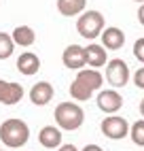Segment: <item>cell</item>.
<instances>
[{
	"mask_svg": "<svg viewBox=\"0 0 144 151\" xmlns=\"http://www.w3.org/2000/svg\"><path fill=\"white\" fill-rule=\"evenodd\" d=\"M102 83H104V77L98 73V68H81L76 79L70 85V96L78 102L89 100L91 94L102 87Z\"/></svg>",
	"mask_w": 144,
	"mask_h": 151,
	"instance_id": "cell-1",
	"label": "cell"
},
{
	"mask_svg": "<svg viewBox=\"0 0 144 151\" xmlns=\"http://www.w3.org/2000/svg\"><path fill=\"white\" fill-rule=\"evenodd\" d=\"M28 138H30V128L21 119L11 117V119H6V122L0 124V140H2L6 147H13V149L24 147L28 143Z\"/></svg>",
	"mask_w": 144,
	"mask_h": 151,
	"instance_id": "cell-2",
	"label": "cell"
},
{
	"mask_svg": "<svg viewBox=\"0 0 144 151\" xmlns=\"http://www.w3.org/2000/svg\"><path fill=\"white\" fill-rule=\"evenodd\" d=\"M55 122L61 130H68V132H74L83 126L85 122V111L74 102H59L55 106Z\"/></svg>",
	"mask_w": 144,
	"mask_h": 151,
	"instance_id": "cell-3",
	"label": "cell"
},
{
	"mask_svg": "<svg viewBox=\"0 0 144 151\" xmlns=\"http://www.w3.org/2000/svg\"><path fill=\"white\" fill-rule=\"evenodd\" d=\"M76 28L83 38L93 41V38L102 36V32H104V15L100 11H85V13H81Z\"/></svg>",
	"mask_w": 144,
	"mask_h": 151,
	"instance_id": "cell-4",
	"label": "cell"
},
{
	"mask_svg": "<svg viewBox=\"0 0 144 151\" xmlns=\"http://www.w3.org/2000/svg\"><path fill=\"white\" fill-rule=\"evenodd\" d=\"M102 134L110 140H121L129 134V124L125 117H119V115H110L102 122Z\"/></svg>",
	"mask_w": 144,
	"mask_h": 151,
	"instance_id": "cell-5",
	"label": "cell"
},
{
	"mask_svg": "<svg viewBox=\"0 0 144 151\" xmlns=\"http://www.w3.org/2000/svg\"><path fill=\"white\" fill-rule=\"evenodd\" d=\"M106 81L112 87H125L129 81V66L125 60H110L106 66Z\"/></svg>",
	"mask_w": 144,
	"mask_h": 151,
	"instance_id": "cell-6",
	"label": "cell"
},
{
	"mask_svg": "<svg viewBox=\"0 0 144 151\" xmlns=\"http://www.w3.org/2000/svg\"><path fill=\"white\" fill-rule=\"evenodd\" d=\"M61 62H64L66 68L70 70H81L87 64V58H85V49L78 47V45H68L61 53Z\"/></svg>",
	"mask_w": 144,
	"mask_h": 151,
	"instance_id": "cell-7",
	"label": "cell"
},
{
	"mask_svg": "<svg viewBox=\"0 0 144 151\" xmlns=\"http://www.w3.org/2000/svg\"><path fill=\"white\" fill-rule=\"evenodd\" d=\"M24 98V87L21 83H13V81H4L0 79V104H17Z\"/></svg>",
	"mask_w": 144,
	"mask_h": 151,
	"instance_id": "cell-8",
	"label": "cell"
},
{
	"mask_svg": "<svg viewBox=\"0 0 144 151\" xmlns=\"http://www.w3.org/2000/svg\"><path fill=\"white\" fill-rule=\"evenodd\" d=\"M53 96H55V89L49 81H38L30 89V100H32V104H36V106L49 104L51 100H53Z\"/></svg>",
	"mask_w": 144,
	"mask_h": 151,
	"instance_id": "cell-9",
	"label": "cell"
},
{
	"mask_svg": "<svg viewBox=\"0 0 144 151\" xmlns=\"http://www.w3.org/2000/svg\"><path fill=\"white\" fill-rule=\"evenodd\" d=\"M98 106L104 111V113H117L123 106V96L115 89H102L98 94Z\"/></svg>",
	"mask_w": 144,
	"mask_h": 151,
	"instance_id": "cell-10",
	"label": "cell"
},
{
	"mask_svg": "<svg viewBox=\"0 0 144 151\" xmlns=\"http://www.w3.org/2000/svg\"><path fill=\"white\" fill-rule=\"evenodd\" d=\"M17 70H19L21 75H26V77L36 75L38 70H40V58H38L36 53H32V51L21 53V55L17 58Z\"/></svg>",
	"mask_w": 144,
	"mask_h": 151,
	"instance_id": "cell-11",
	"label": "cell"
},
{
	"mask_svg": "<svg viewBox=\"0 0 144 151\" xmlns=\"http://www.w3.org/2000/svg\"><path fill=\"white\" fill-rule=\"evenodd\" d=\"M38 143L47 149H55L61 145V130L55 126H45L38 132Z\"/></svg>",
	"mask_w": 144,
	"mask_h": 151,
	"instance_id": "cell-12",
	"label": "cell"
},
{
	"mask_svg": "<svg viewBox=\"0 0 144 151\" xmlns=\"http://www.w3.org/2000/svg\"><path fill=\"white\" fill-rule=\"evenodd\" d=\"M102 45H106V49H112V51H117L125 45V34H123L121 28H106L104 32H102Z\"/></svg>",
	"mask_w": 144,
	"mask_h": 151,
	"instance_id": "cell-13",
	"label": "cell"
},
{
	"mask_svg": "<svg viewBox=\"0 0 144 151\" xmlns=\"http://www.w3.org/2000/svg\"><path fill=\"white\" fill-rule=\"evenodd\" d=\"M85 58H87V64L91 68L104 66L108 62L106 60V47L104 45H87L85 47Z\"/></svg>",
	"mask_w": 144,
	"mask_h": 151,
	"instance_id": "cell-14",
	"label": "cell"
},
{
	"mask_svg": "<svg viewBox=\"0 0 144 151\" xmlns=\"http://www.w3.org/2000/svg\"><path fill=\"white\" fill-rule=\"evenodd\" d=\"M87 6V0H57V11L64 17L81 15Z\"/></svg>",
	"mask_w": 144,
	"mask_h": 151,
	"instance_id": "cell-15",
	"label": "cell"
},
{
	"mask_svg": "<svg viewBox=\"0 0 144 151\" xmlns=\"http://www.w3.org/2000/svg\"><path fill=\"white\" fill-rule=\"evenodd\" d=\"M11 36H13L15 45H19V47H32L36 41V32L30 26H17Z\"/></svg>",
	"mask_w": 144,
	"mask_h": 151,
	"instance_id": "cell-16",
	"label": "cell"
},
{
	"mask_svg": "<svg viewBox=\"0 0 144 151\" xmlns=\"http://www.w3.org/2000/svg\"><path fill=\"white\" fill-rule=\"evenodd\" d=\"M13 51H15V41H13V36L6 34V32H0V60L11 58Z\"/></svg>",
	"mask_w": 144,
	"mask_h": 151,
	"instance_id": "cell-17",
	"label": "cell"
},
{
	"mask_svg": "<svg viewBox=\"0 0 144 151\" xmlns=\"http://www.w3.org/2000/svg\"><path fill=\"white\" fill-rule=\"evenodd\" d=\"M129 136L133 140V145L144 147V119H138V122L129 128Z\"/></svg>",
	"mask_w": 144,
	"mask_h": 151,
	"instance_id": "cell-18",
	"label": "cell"
},
{
	"mask_svg": "<svg viewBox=\"0 0 144 151\" xmlns=\"http://www.w3.org/2000/svg\"><path fill=\"white\" fill-rule=\"evenodd\" d=\"M133 55H136L138 62H144V38H138L133 43Z\"/></svg>",
	"mask_w": 144,
	"mask_h": 151,
	"instance_id": "cell-19",
	"label": "cell"
},
{
	"mask_svg": "<svg viewBox=\"0 0 144 151\" xmlns=\"http://www.w3.org/2000/svg\"><path fill=\"white\" fill-rule=\"evenodd\" d=\"M133 83L138 89H144V66H140L136 73H133Z\"/></svg>",
	"mask_w": 144,
	"mask_h": 151,
	"instance_id": "cell-20",
	"label": "cell"
},
{
	"mask_svg": "<svg viewBox=\"0 0 144 151\" xmlns=\"http://www.w3.org/2000/svg\"><path fill=\"white\" fill-rule=\"evenodd\" d=\"M83 151H104L100 145H87V147H83Z\"/></svg>",
	"mask_w": 144,
	"mask_h": 151,
	"instance_id": "cell-21",
	"label": "cell"
},
{
	"mask_svg": "<svg viewBox=\"0 0 144 151\" xmlns=\"http://www.w3.org/2000/svg\"><path fill=\"white\" fill-rule=\"evenodd\" d=\"M57 151H78V149H76L74 145H61V147H59Z\"/></svg>",
	"mask_w": 144,
	"mask_h": 151,
	"instance_id": "cell-22",
	"label": "cell"
},
{
	"mask_svg": "<svg viewBox=\"0 0 144 151\" xmlns=\"http://www.w3.org/2000/svg\"><path fill=\"white\" fill-rule=\"evenodd\" d=\"M138 22L144 26V4H140V11H138Z\"/></svg>",
	"mask_w": 144,
	"mask_h": 151,
	"instance_id": "cell-23",
	"label": "cell"
},
{
	"mask_svg": "<svg viewBox=\"0 0 144 151\" xmlns=\"http://www.w3.org/2000/svg\"><path fill=\"white\" fill-rule=\"evenodd\" d=\"M140 115L144 117V98H142V102H140Z\"/></svg>",
	"mask_w": 144,
	"mask_h": 151,
	"instance_id": "cell-24",
	"label": "cell"
},
{
	"mask_svg": "<svg viewBox=\"0 0 144 151\" xmlns=\"http://www.w3.org/2000/svg\"><path fill=\"white\" fill-rule=\"evenodd\" d=\"M136 2H140V4H144V0H136Z\"/></svg>",
	"mask_w": 144,
	"mask_h": 151,
	"instance_id": "cell-25",
	"label": "cell"
},
{
	"mask_svg": "<svg viewBox=\"0 0 144 151\" xmlns=\"http://www.w3.org/2000/svg\"><path fill=\"white\" fill-rule=\"evenodd\" d=\"M0 151H2V149H0Z\"/></svg>",
	"mask_w": 144,
	"mask_h": 151,
	"instance_id": "cell-26",
	"label": "cell"
}]
</instances>
